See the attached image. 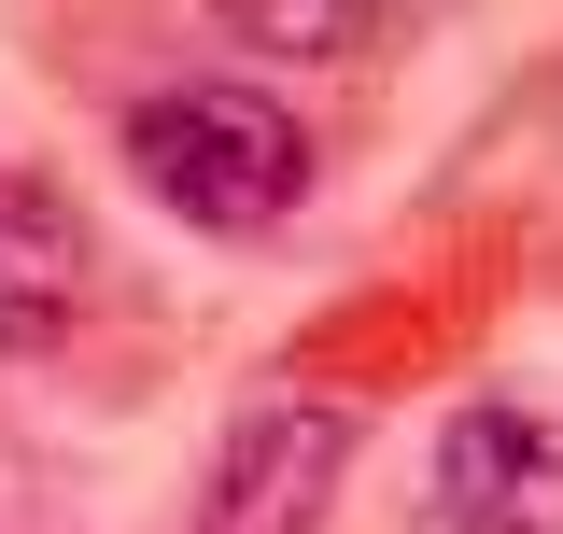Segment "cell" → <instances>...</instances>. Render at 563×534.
Masks as SVG:
<instances>
[{
	"mask_svg": "<svg viewBox=\"0 0 563 534\" xmlns=\"http://www.w3.org/2000/svg\"><path fill=\"white\" fill-rule=\"evenodd\" d=\"M128 183L169 225H198V240H268L282 211L310 198V127L282 113L268 85L198 70V85H155L128 113Z\"/></svg>",
	"mask_w": 563,
	"mask_h": 534,
	"instance_id": "1",
	"label": "cell"
},
{
	"mask_svg": "<svg viewBox=\"0 0 563 534\" xmlns=\"http://www.w3.org/2000/svg\"><path fill=\"white\" fill-rule=\"evenodd\" d=\"M437 534H563V422L550 408H451L437 422Z\"/></svg>",
	"mask_w": 563,
	"mask_h": 534,
	"instance_id": "2",
	"label": "cell"
},
{
	"mask_svg": "<svg viewBox=\"0 0 563 534\" xmlns=\"http://www.w3.org/2000/svg\"><path fill=\"white\" fill-rule=\"evenodd\" d=\"M339 465H352V422L339 408H254L225 450H211V492H198V534H324L339 507Z\"/></svg>",
	"mask_w": 563,
	"mask_h": 534,
	"instance_id": "3",
	"label": "cell"
},
{
	"mask_svg": "<svg viewBox=\"0 0 563 534\" xmlns=\"http://www.w3.org/2000/svg\"><path fill=\"white\" fill-rule=\"evenodd\" d=\"M99 296V240L43 169H0V366H43Z\"/></svg>",
	"mask_w": 563,
	"mask_h": 534,
	"instance_id": "4",
	"label": "cell"
},
{
	"mask_svg": "<svg viewBox=\"0 0 563 534\" xmlns=\"http://www.w3.org/2000/svg\"><path fill=\"white\" fill-rule=\"evenodd\" d=\"M211 14H225V43H254V57H352V43H366V14H380V0H211Z\"/></svg>",
	"mask_w": 563,
	"mask_h": 534,
	"instance_id": "5",
	"label": "cell"
}]
</instances>
